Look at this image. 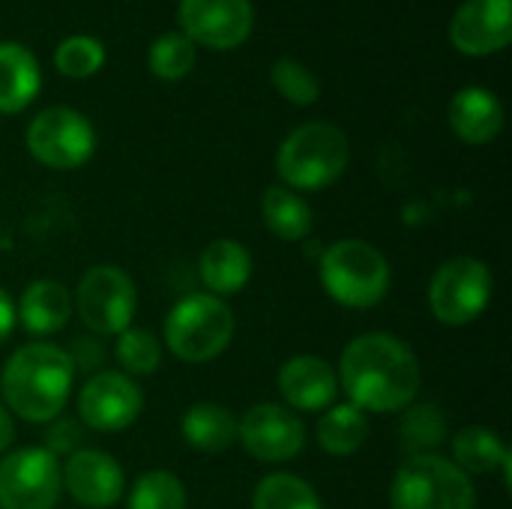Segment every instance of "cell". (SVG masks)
I'll return each instance as SVG.
<instances>
[{
	"instance_id": "cell-1",
	"label": "cell",
	"mask_w": 512,
	"mask_h": 509,
	"mask_svg": "<svg viewBox=\"0 0 512 509\" xmlns=\"http://www.w3.org/2000/svg\"><path fill=\"white\" fill-rule=\"evenodd\" d=\"M339 390L363 414H402L420 393V360L393 333L372 330L354 336L339 357Z\"/></svg>"
},
{
	"instance_id": "cell-2",
	"label": "cell",
	"mask_w": 512,
	"mask_h": 509,
	"mask_svg": "<svg viewBox=\"0 0 512 509\" xmlns=\"http://www.w3.org/2000/svg\"><path fill=\"white\" fill-rule=\"evenodd\" d=\"M75 363L54 342H27L12 351L0 372V396L12 417L54 423L75 387Z\"/></svg>"
},
{
	"instance_id": "cell-3",
	"label": "cell",
	"mask_w": 512,
	"mask_h": 509,
	"mask_svg": "<svg viewBox=\"0 0 512 509\" xmlns=\"http://www.w3.org/2000/svg\"><path fill=\"white\" fill-rule=\"evenodd\" d=\"M351 162L348 135L327 120L297 126L276 153V171L282 186L294 192H318L333 186Z\"/></svg>"
},
{
	"instance_id": "cell-4",
	"label": "cell",
	"mask_w": 512,
	"mask_h": 509,
	"mask_svg": "<svg viewBox=\"0 0 512 509\" xmlns=\"http://www.w3.org/2000/svg\"><path fill=\"white\" fill-rule=\"evenodd\" d=\"M318 279L330 300L345 309H372L390 294V261L387 255L360 237L330 243L318 261Z\"/></svg>"
},
{
	"instance_id": "cell-5",
	"label": "cell",
	"mask_w": 512,
	"mask_h": 509,
	"mask_svg": "<svg viewBox=\"0 0 512 509\" xmlns=\"http://www.w3.org/2000/svg\"><path fill=\"white\" fill-rule=\"evenodd\" d=\"M234 327L237 324L231 306L222 297L198 291L186 294L168 309L162 336L177 360L201 366L225 354V348L234 339Z\"/></svg>"
},
{
	"instance_id": "cell-6",
	"label": "cell",
	"mask_w": 512,
	"mask_h": 509,
	"mask_svg": "<svg viewBox=\"0 0 512 509\" xmlns=\"http://www.w3.org/2000/svg\"><path fill=\"white\" fill-rule=\"evenodd\" d=\"M390 509H477V489L453 459L420 453L396 468Z\"/></svg>"
},
{
	"instance_id": "cell-7",
	"label": "cell",
	"mask_w": 512,
	"mask_h": 509,
	"mask_svg": "<svg viewBox=\"0 0 512 509\" xmlns=\"http://www.w3.org/2000/svg\"><path fill=\"white\" fill-rule=\"evenodd\" d=\"M492 267L474 255L447 258L429 279V309L447 327L474 324L492 303Z\"/></svg>"
},
{
	"instance_id": "cell-8",
	"label": "cell",
	"mask_w": 512,
	"mask_h": 509,
	"mask_svg": "<svg viewBox=\"0 0 512 509\" xmlns=\"http://www.w3.org/2000/svg\"><path fill=\"white\" fill-rule=\"evenodd\" d=\"M72 312L93 336H120L138 312V291L126 270L114 264L90 267L72 294Z\"/></svg>"
},
{
	"instance_id": "cell-9",
	"label": "cell",
	"mask_w": 512,
	"mask_h": 509,
	"mask_svg": "<svg viewBox=\"0 0 512 509\" xmlns=\"http://www.w3.org/2000/svg\"><path fill=\"white\" fill-rule=\"evenodd\" d=\"M24 144L39 165L54 171H75L93 159L96 129L81 111L69 105H51L27 123Z\"/></svg>"
},
{
	"instance_id": "cell-10",
	"label": "cell",
	"mask_w": 512,
	"mask_h": 509,
	"mask_svg": "<svg viewBox=\"0 0 512 509\" xmlns=\"http://www.w3.org/2000/svg\"><path fill=\"white\" fill-rule=\"evenodd\" d=\"M60 495V462L45 447H21L0 459V509H54Z\"/></svg>"
},
{
	"instance_id": "cell-11",
	"label": "cell",
	"mask_w": 512,
	"mask_h": 509,
	"mask_svg": "<svg viewBox=\"0 0 512 509\" xmlns=\"http://www.w3.org/2000/svg\"><path fill=\"white\" fill-rule=\"evenodd\" d=\"M177 21L195 48L231 51L252 36L255 6L252 0H180Z\"/></svg>"
},
{
	"instance_id": "cell-12",
	"label": "cell",
	"mask_w": 512,
	"mask_h": 509,
	"mask_svg": "<svg viewBox=\"0 0 512 509\" xmlns=\"http://www.w3.org/2000/svg\"><path fill=\"white\" fill-rule=\"evenodd\" d=\"M237 441L252 459L264 465H282L303 453L306 426L291 408L258 402L237 420Z\"/></svg>"
},
{
	"instance_id": "cell-13",
	"label": "cell",
	"mask_w": 512,
	"mask_h": 509,
	"mask_svg": "<svg viewBox=\"0 0 512 509\" xmlns=\"http://www.w3.org/2000/svg\"><path fill=\"white\" fill-rule=\"evenodd\" d=\"M144 411V393L126 372H96L78 393V417L90 432L117 435Z\"/></svg>"
},
{
	"instance_id": "cell-14",
	"label": "cell",
	"mask_w": 512,
	"mask_h": 509,
	"mask_svg": "<svg viewBox=\"0 0 512 509\" xmlns=\"http://www.w3.org/2000/svg\"><path fill=\"white\" fill-rule=\"evenodd\" d=\"M63 489L84 509H111L126 498V471L123 465L96 447H78L66 456L60 468Z\"/></svg>"
},
{
	"instance_id": "cell-15",
	"label": "cell",
	"mask_w": 512,
	"mask_h": 509,
	"mask_svg": "<svg viewBox=\"0 0 512 509\" xmlns=\"http://www.w3.org/2000/svg\"><path fill=\"white\" fill-rule=\"evenodd\" d=\"M450 39L468 57H489L512 42V0H465L453 21Z\"/></svg>"
},
{
	"instance_id": "cell-16",
	"label": "cell",
	"mask_w": 512,
	"mask_h": 509,
	"mask_svg": "<svg viewBox=\"0 0 512 509\" xmlns=\"http://www.w3.org/2000/svg\"><path fill=\"white\" fill-rule=\"evenodd\" d=\"M276 384L285 399V408H291L294 414L297 411H306V414L327 411L330 405H336V396H339L336 369L318 354L288 357L279 369Z\"/></svg>"
},
{
	"instance_id": "cell-17",
	"label": "cell",
	"mask_w": 512,
	"mask_h": 509,
	"mask_svg": "<svg viewBox=\"0 0 512 509\" xmlns=\"http://www.w3.org/2000/svg\"><path fill=\"white\" fill-rule=\"evenodd\" d=\"M450 129L459 141L471 147L492 144L504 129V105L486 87H465L450 99L447 108Z\"/></svg>"
},
{
	"instance_id": "cell-18",
	"label": "cell",
	"mask_w": 512,
	"mask_h": 509,
	"mask_svg": "<svg viewBox=\"0 0 512 509\" xmlns=\"http://www.w3.org/2000/svg\"><path fill=\"white\" fill-rule=\"evenodd\" d=\"M198 273H201L207 294L222 297V300L234 297L252 279V252L234 237H219L204 246L198 258Z\"/></svg>"
},
{
	"instance_id": "cell-19",
	"label": "cell",
	"mask_w": 512,
	"mask_h": 509,
	"mask_svg": "<svg viewBox=\"0 0 512 509\" xmlns=\"http://www.w3.org/2000/svg\"><path fill=\"white\" fill-rule=\"evenodd\" d=\"M18 321L33 336H54L72 318V294L63 282L36 279L24 288L18 306Z\"/></svg>"
},
{
	"instance_id": "cell-20",
	"label": "cell",
	"mask_w": 512,
	"mask_h": 509,
	"mask_svg": "<svg viewBox=\"0 0 512 509\" xmlns=\"http://www.w3.org/2000/svg\"><path fill=\"white\" fill-rule=\"evenodd\" d=\"M42 87L39 60L21 42H0V114H21Z\"/></svg>"
},
{
	"instance_id": "cell-21",
	"label": "cell",
	"mask_w": 512,
	"mask_h": 509,
	"mask_svg": "<svg viewBox=\"0 0 512 509\" xmlns=\"http://www.w3.org/2000/svg\"><path fill=\"white\" fill-rule=\"evenodd\" d=\"M183 441L207 456H216L237 444V417L219 402H195L180 420Z\"/></svg>"
},
{
	"instance_id": "cell-22",
	"label": "cell",
	"mask_w": 512,
	"mask_h": 509,
	"mask_svg": "<svg viewBox=\"0 0 512 509\" xmlns=\"http://www.w3.org/2000/svg\"><path fill=\"white\" fill-rule=\"evenodd\" d=\"M261 219H264L267 231L285 243L306 240L315 228V213H312L309 201L288 186H270L264 192Z\"/></svg>"
},
{
	"instance_id": "cell-23",
	"label": "cell",
	"mask_w": 512,
	"mask_h": 509,
	"mask_svg": "<svg viewBox=\"0 0 512 509\" xmlns=\"http://www.w3.org/2000/svg\"><path fill=\"white\" fill-rule=\"evenodd\" d=\"M315 438H318V447L333 459L354 456L369 441V417L351 402L330 405L318 420Z\"/></svg>"
},
{
	"instance_id": "cell-24",
	"label": "cell",
	"mask_w": 512,
	"mask_h": 509,
	"mask_svg": "<svg viewBox=\"0 0 512 509\" xmlns=\"http://www.w3.org/2000/svg\"><path fill=\"white\" fill-rule=\"evenodd\" d=\"M510 447L489 426H465L453 435V462L471 474H495L510 462Z\"/></svg>"
},
{
	"instance_id": "cell-25",
	"label": "cell",
	"mask_w": 512,
	"mask_h": 509,
	"mask_svg": "<svg viewBox=\"0 0 512 509\" xmlns=\"http://www.w3.org/2000/svg\"><path fill=\"white\" fill-rule=\"evenodd\" d=\"M252 509H324L312 483L297 474L276 471L258 480L252 492Z\"/></svg>"
},
{
	"instance_id": "cell-26",
	"label": "cell",
	"mask_w": 512,
	"mask_h": 509,
	"mask_svg": "<svg viewBox=\"0 0 512 509\" xmlns=\"http://www.w3.org/2000/svg\"><path fill=\"white\" fill-rule=\"evenodd\" d=\"M189 495L177 474L144 471L126 495V509H186Z\"/></svg>"
},
{
	"instance_id": "cell-27",
	"label": "cell",
	"mask_w": 512,
	"mask_h": 509,
	"mask_svg": "<svg viewBox=\"0 0 512 509\" xmlns=\"http://www.w3.org/2000/svg\"><path fill=\"white\" fill-rule=\"evenodd\" d=\"M402 447L408 456L438 453L447 438V420L438 405H411L402 411Z\"/></svg>"
},
{
	"instance_id": "cell-28",
	"label": "cell",
	"mask_w": 512,
	"mask_h": 509,
	"mask_svg": "<svg viewBox=\"0 0 512 509\" xmlns=\"http://www.w3.org/2000/svg\"><path fill=\"white\" fill-rule=\"evenodd\" d=\"M195 57H198V48L180 30H168L153 39L147 51V66L162 81H180L192 72Z\"/></svg>"
},
{
	"instance_id": "cell-29",
	"label": "cell",
	"mask_w": 512,
	"mask_h": 509,
	"mask_svg": "<svg viewBox=\"0 0 512 509\" xmlns=\"http://www.w3.org/2000/svg\"><path fill=\"white\" fill-rule=\"evenodd\" d=\"M114 357L129 378L132 375H153L162 366V342L144 327H126L117 336Z\"/></svg>"
},
{
	"instance_id": "cell-30",
	"label": "cell",
	"mask_w": 512,
	"mask_h": 509,
	"mask_svg": "<svg viewBox=\"0 0 512 509\" xmlns=\"http://www.w3.org/2000/svg\"><path fill=\"white\" fill-rule=\"evenodd\" d=\"M54 66L66 78H90L105 66V45L96 36L72 33L54 48Z\"/></svg>"
},
{
	"instance_id": "cell-31",
	"label": "cell",
	"mask_w": 512,
	"mask_h": 509,
	"mask_svg": "<svg viewBox=\"0 0 512 509\" xmlns=\"http://www.w3.org/2000/svg\"><path fill=\"white\" fill-rule=\"evenodd\" d=\"M270 81L279 90L282 99H288L291 105H315L321 96V81L315 78V72L300 63L297 57H279L270 69Z\"/></svg>"
},
{
	"instance_id": "cell-32",
	"label": "cell",
	"mask_w": 512,
	"mask_h": 509,
	"mask_svg": "<svg viewBox=\"0 0 512 509\" xmlns=\"http://www.w3.org/2000/svg\"><path fill=\"white\" fill-rule=\"evenodd\" d=\"M45 450L48 453H54V456H69V453H75L78 450V432H75V423H69V420H60L57 417V426H51L48 429V435H45Z\"/></svg>"
},
{
	"instance_id": "cell-33",
	"label": "cell",
	"mask_w": 512,
	"mask_h": 509,
	"mask_svg": "<svg viewBox=\"0 0 512 509\" xmlns=\"http://www.w3.org/2000/svg\"><path fill=\"white\" fill-rule=\"evenodd\" d=\"M15 321H18L15 303H12V297L0 288V342L9 339V333L15 330Z\"/></svg>"
},
{
	"instance_id": "cell-34",
	"label": "cell",
	"mask_w": 512,
	"mask_h": 509,
	"mask_svg": "<svg viewBox=\"0 0 512 509\" xmlns=\"http://www.w3.org/2000/svg\"><path fill=\"white\" fill-rule=\"evenodd\" d=\"M12 441H15V420H12L9 408L0 402V453H6Z\"/></svg>"
}]
</instances>
